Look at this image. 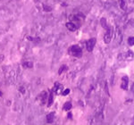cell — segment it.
I'll return each mask as SVG.
<instances>
[{
	"label": "cell",
	"mask_w": 134,
	"mask_h": 125,
	"mask_svg": "<svg viewBox=\"0 0 134 125\" xmlns=\"http://www.w3.org/2000/svg\"><path fill=\"white\" fill-rule=\"evenodd\" d=\"M96 43H97V39L92 38V39H89L86 43V48H87L88 52H92L96 46Z\"/></svg>",
	"instance_id": "obj_3"
},
{
	"label": "cell",
	"mask_w": 134,
	"mask_h": 125,
	"mask_svg": "<svg viewBox=\"0 0 134 125\" xmlns=\"http://www.w3.org/2000/svg\"><path fill=\"white\" fill-rule=\"evenodd\" d=\"M4 57H5V56H4V55H0V64H1V63L3 62Z\"/></svg>",
	"instance_id": "obj_19"
},
{
	"label": "cell",
	"mask_w": 134,
	"mask_h": 125,
	"mask_svg": "<svg viewBox=\"0 0 134 125\" xmlns=\"http://www.w3.org/2000/svg\"><path fill=\"white\" fill-rule=\"evenodd\" d=\"M119 3H120V6L123 10H125L126 9V4H125V1L124 0H119Z\"/></svg>",
	"instance_id": "obj_13"
},
{
	"label": "cell",
	"mask_w": 134,
	"mask_h": 125,
	"mask_svg": "<svg viewBox=\"0 0 134 125\" xmlns=\"http://www.w3.org/2000/svg\"><path fill=\"white\" fill-rule=\"evenodd\" d=\"M54 118H55V113H50L47 115V122H48V123H52L54 121Z\"/></svg>",
	"instance_id": "obj_8"
},
{
	"label": "cell",
	"mask_w": 134,
	"mask_h": 125,
	"mask_svg": "<svg viewBox=\"0 0 134 125\" xmlns=\"http://www.w3.org/2000/svg\"><path fill=\"white\" fill-rule=\"evenodd\" d=\"M47 91H42L40 94L39 95L38 98L40 100V104L41 105H44L46 103V100H47Z\"/></svg>",
	"instance_id": "obj_4"
},
{
	"label": "cell",
	"mask_w": 134,
	"mask_h": 125,
	"mask_svg": "<svg viewBox=\"0 0 134 125\" xmlns=\"http://www.w3.org/2000/svg\"><path fill=\"white\" fill-rule=\"evenodd\" d=\"M112 34H113V30L111 27H107L106 29V32H105V36H104V41L106 44L110 43L111 39H112Z\"/></svg>",
	"instance_id": "obj_2"
},
{
	"label": "cell",
	"mask_w": 134,
	"mask_h": 125,
	"mask_svg": "<svg viewBox=\"0 0 134 125\" xmlns=\"http://www.w3.org/2000/svg\"><path fill=\"white\" fill-rule=\"evenodd\" d=\"M100 22H101V25H102V27L106 30V28H107V24H106V18H101V20H100Z\"/></svg>",
	"instance_id": "obj_12"
},
{
	"label": "cell",
	"mask_w": 134,
	"mask_h": 125,
	"mask_svg": "<svg viewBox=\"0 0 134 125\" xmlns=\"http://www.w3.org/2000/svg\"><path fill=\"white\" fill-rule=\"evenodd\" d=\"M69 93H70V89H65V90L63 91V92H62V95H63V96H67Z\"/></svg>",
	"instance_id": "obj_17"
},
{
	"label": "cell",
	"mask_w": 134,
	"mask_h": 125,
	"mask_svg": "<svg viewBox=\"0 0 134 125\" xmlns=\"http://www.w3.org/2000/svg\"><path fill=\"white\" fill-rule=\"evenodd\" d=\"M62 89H63L62 85L60 84V83L56 82L55 84V86H54V88H53V89H52V91L56 93V94H60V93H62Z\"/></svg>",
	"instance_id": "obj_6"
},
{
	"label": "cell",
	"mask_w": 134,
	"mask_h": 125,
	"mask_svg": "<svg viewBox=\"0 0 134 125\" xmlns=\"http://www.w3.org/2000/svg\"><path fill=\"white\" fill-rule=\"evenodd\" d=\"M54 101V95H53V91H51L49 94V97H48V104H47V106H50L53 104Z\"/></svg>",
	"instance_id": "obj_11"
},
{
	"label": "cell",
	"mask_w": 134,
	"mask_h": 125,
	"mask_svg": "<svg viewBox=\"0 0 134 125\" xmlns=\"http://www.w3.org/2000/svg\"><path fill=\"white\" fill-rule=\"evenodd\" d=\"M127 41L130 46H134V37H130Z\"/></svg>",
	"instance_id": "obj_15"
},
{
	"label": "cell",
	"mask_w": 134,
	"mask_h": 125,
	"mask_svg": "<svg viewBox=\"0 0 134 125\" xmlns=\"http://www.w3.org/2000/svg\"><path fill=\"white\" fill-rule=\"evenodd\" d=\"M19 90H20V92H22V94H23L24 92H25V89L23 87H21L20 89H19Z\"/></svg>",
	"instance_id": "obj_18"
},
{
	"label": "cell",
	"mask_w": 134,
	"mask_h": 125,
	"mask_svg": "<svg viewBox=\"0 0 134 125\" xmlns=\"http://www.w3.org/2000/svg\"><path fill=\"white\" fill-rule=\"evenodd\" d=\"M43 10L46 12H51L52 11V8L50 7L49 5H43Z\"/></svg>",
	"instance_id": "obj_16"
},
{
	"label": "cell",
	"mask_w": 134,
	"mask_h": 125,
	"mask_svg": "<svg viewBox=\"0 0 134 125\" xmlns=\"http://www.w3.org/2000/svg\"><path fill=\"white\" fill-rule=\"evenodd\" d=\"M72 103H71V102H66V103L64 105V111H69V110L72 109Z\"/></svg>",
	"instance_id": "obj_9"
},
{
	"label": "cell",
	"mask_w": 134,
	"mask_h": 125,
	"mask_svg": "<svg viewBox=\"0 0 134 125\" xmlns=\"http://www.w3.org/2000/svg\"><path fill=\"white\" fill-rule=\"evenodd\" d=\"M2 95H3V94H2V92L0 91V97H2Z\"/></svg>",
	"instance_id": "obj_20"
},
{
	"label": "cell",
	"mask_w": 134,
	"mask_h": 125,
	"mask_svg": "<svg viewBox=\"0 0 134 125\" xmlns=\"http://www.w3.org/2000/svg\"><path fill=\"white\" fill-rule=\"evenodd\" d=\"M69 53L74 56V57L81 58V55H82V50H81V48L78 45H73L69 48Z\"/></svg>",
	"instance_id": "obj_1"
},
{
	"label": "cell",
	"mask_w": 134,
	"mask_h": 125,
	"mask_svg": "<svg viewBox=\"0 0 134 125\" xmlns=\"http://www.w3.org/2000/svg\"><path fill=\"white\" fill-rule=\"evenodd\" d=\"M22 67L27 68V69H31L33 67V64L31 62H24L22 64Z\"/></svg>",
	"instance_id": "obj_10"
},
{
	"label": "cell",
	"mask_w": 134,
	"mask_h": 125,
	"mask_svg": "<svg viewBox=\"0 0 134 125\" xmlns=\"http://www.w3.org/2000/svg\"><path fill=\"white\" fill-rule=\"evenodd\" d=\"M65 70H67V66L66 65H62L61 67H60V69L59 70H58V74H61L63 72H64V71H65Z\"/></svg>",
	"instance_id": "obj_14"
},
{
	"label": "cell",
	"mask_w": 134,
	"mask_h": 125,
	"mask_svg": "<svg viewBox=\"0 0 134 125\" xmlns=\"http://www.w3.org/2000/svg\"><path fill=\"white\" fill-rule=\"evenodd\" d=\"M128 83H129V79L127 76L123 77V80H122V84H121V88L124 90H126L128 89Z\"/></svg>",
	"instance_id": "obj_5"
},
{
	"label": "cell",
	"mask_w": 134,
	"mask_h": 125,
	"mask_svg": "<svg viewBox=\"0 0 134 125\" xmlns=\"http://www.w3.org/2000/svg\"><path fill=\"white\" fill-rule=\"evenodd\" d=\"M65 27L68 29L70 31H75L77 30V26L75 23H73L72 22H68L65 23Z\"/></svg>",
	"instance_id": "obj_7"
}]
</instances>
